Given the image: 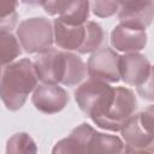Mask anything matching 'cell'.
Here are the masks:
<instances>
[{"label": "cell", "instance_id": "cell-1", "mask_svg": "<svg viewBox=\"0 0 154 154\" xmlns=\"http://www.w3.org/2000/svg\"><path fill=\"white\" fill-rule=\"evenodd\" d=\"M37 85V76L34 63L30 59H20L7 65L0 78V99L10 111L20 109L29 94Z\"/></svg>", "mask_w": 154, "mask_h": 154}, {"label": "cell", "instance_id": "cell-2", "mask_svg": "<svg viewBox=\"0 0 154 154\" xmlns=\"http://www.w3.org/2000/svg\"><path fill=\"white\" fill-rule=\"evenodd\" d=\"M113 94L114 88L108 83L89 78L76 89L75 100L79 109L96 124L107 113Z\"/></svg>", "mask_w": 154, "mask_h": 154}, {"label": "cell", "instance_id": "cell-3", "mask_svg": "<svg viewBox=\"0 0 154 154\" xmlns=\"http://www.w3.org/2000/svg\"><path fill=\"white\" fill-rule=\"evenodd\" d=\"M17 37L20 47L29 54L43 53L52 48L54 35L53 24L45 17H31L19 23Z\"/></svg>", "mask_w": 154, "mask_h": 154}, {"label": "cell", "instance_id": "cell-4", "mask_svg": "<svg viewBox=\"0 0 154 154\" xmlns=\"http://www.w3.org/2000/svg\"><path fill=\"white\" fill-rule=\"evenodd\" d=\"M137 108V100L134 91L125 87L114 88L113 100L101 120L96 125L103 130L119 131L123 123L134 114Z\"/></svg>", "mask_w": 154, "mask_h": 154}, {"label": "cell", "instance_id": "cell-5", "mask_svg": "<svg viewBox=\"0 0 154 154\" xmlns=\"http://www.w3.org/2000/svg\"><path fill=\"white\" fill-rule=\"evenodd\" d=\"M154 107L149 106L143 112L129 117L120 128L125 146L131 148H149L153 144Z\"/></svg>", "mask_w": 154, "mask_h": 154}, {"label": "cell", "instance_id": "cell-6", "mask_svg": "<svg viewBox=\"0 0 154 154\" xmlns=\"http://www.w3.org/2000/svg\"><path fill=\"white\" fill-rule=\"evenodd\" d=\"M67 65V52H61L51 48L47 52L40 53L35 61L34 69L43 84L63 83Z\"/></svg>", "mask_w": 154, "mask_h": 154}, {"label": "cell", "instance_id": "cell-7", "mask_svg": "<svg viewBox=\"0 0 154 154\" xmlns=\"http://www.w3.org/2000/svg\"><path fill=\"white\" fill-rule=\"evenodd\" d=\"M119 54L109 48L103 47L91 53L87 64V73L90 78L106 83H117L120 81L118 71Z\"/></svg>", "mask_w": 154, "mask_h": 154}, {"label": "cell", "instance_id": "cell-8", "mask_svg": "<svg viewBox=\"0 0 154 154\" xmlns=\"http://www.w3.org/2000/svg\"><path fill=\"white\" fill-rule=\"evenodd\" d=\"M40 5L49 16L58 14V19L67 25H83L88 22L90 2L83 0L75 1H42Z\"/></svg>", "mask_w": 154, "mask_h": 154}, {"label": "cell", "instance_id": "cell-9", "mask_svg": "<svg viewBox=\"0 0 154 154\" xmlns=\"http://www.w3.org/2000/svg\"><path fill=\"white\" fill-rule=\"evenodd\" d=\"M119 77L129 85L140 87L152 76V65L146 55L141 53H128L119 55Z\"/></svg>", "mask_w": 154, "mask_h": 154}, {"label": "cell", "instance_id": "cell-10", "mask_svg": "<svg viewBox=\"0 0 154 154\" xmlns=\"http://www.w3.org/2000/svg\"><path fill=\"white\" fill-rule=\"evenodd\" d=\"M154 14V2L152 0L119 1L118 18L122 24L143 30L152 24Z\"/></svg>", "mask_w": 154, "mask_h": 154}, {"label": "cell", "instance_id": "cell-11", "mask_svg": "<svg viewBox=\"0 0 154 154\" xmlns=\"http://www.w3.org/2000/svg\"><path fill=\"white\" fill-rule=\"evenodd\" d=\"M31 102L35 108L46 114L63 111L69 102L66 90L58 84H38L34 89Z\"/></svg>", "mask_w": 154, "mask_h": 154}, {"label": "cell", "instance_id": "cell-12", "mask_svg": "<svg viewBox=\"0 0 154 154\" xmlns=\"http://www.w3.org/2000/svg\"><path fill=\"white\" fill-rule=\"evenodd\" d=\"M111 45L124 54L138 53L147 45V32L119 23L111 31Z\"/></svg>", "mask_w": 154, "mask_h": 154}, {"label": "cell", "instance_id": "cell-13", "mask_svg": "<svg viewBox=\"0 0 154 154\" xmlns=\"http://www.w3.org/2000/svg\"><path fill=\"white\" fill-rule=\"evenodd\" d=\"M94 131L95 129L93 126L82 123L67 137L55 143L52 154H88V142Z\"/></svg>", "mask_w": 154, "mask_h": 154}, {"label": "cell", "instance_id": "cell-14", "mask_svg": "<svg viewBox=\"0 0 154 154\" xmlns=\"http://www.w3.org/2000/svg\"><path fill=\"white\" fill-rule=\"evenodd\" d=\"M84 24L83 25H67L58 18L53 22V35L55 45L66 51H78L84 41Z\"/></svg>", "mask_w": 154, "mask_h": 154}, {"label": "cell", "instance_id": "cell-15", "mask_svg": "<svg viewBox=\"0 0 154 154\" xmlns=\"http://www.w3.org/2000/svg\"><path fill=\"white\" fill-rule=\"evenodd\" d=\"M123 141L116 135L94 131L88 142V154H122Z\"/></svg>", "mask_w": 154, "mask_h": 154}, {"label": "cell", "instance_id": "cell-16", "mask_svg": "<svg viewBox=\"0 0 154 154\" xmlns=\"http://www.w3.org/2000/svg\"><path fill=\"white\" fill-rule=\"evenodd\" d=\"M84 41L77 52L79 54H87L99 51L105 40V31L102 26L96 22L88 20L87 23H84Z\"/></svg>", "mask_w": 154, "mask_h": 154}, {"label": "cell", "instance_id": "cell-17", "mask_svg": "<svg viewBox=\"0 0 154 154\" xmlns=\"http://www.w3.org/2000/svg\"><path fill=\"white\" fill-rule=\"evenodd\" d=\"M20 53L18 38L11 31L0 30V67L12 64Z\"/></svg>", "mask_w": 154, "mask_h": 154}, {"label": "cell", "instance_id": "cell-18", "mask_svg": "<svg viewBox=\"0 0 154 154\" xmlns=\"http://www.w3.org/2000/svg\"><path fill=\"white\" fill-rule=\"evenodd\" d=\"M85 75H87V65L81 59V57L71 52H67L66 72L61 84L66 87L77 85L84 79Z\"/></svg>", "mask_w": 154, "mask_h": 154}, {"label": "cell", "instance_id": "cell-19", "mask_svg": "<svg viewBox=\"0 0 154 154\" xmlns=\"http://www.w3.org/2000/svg\"><path fill=\"white\" fill-rule=\"evenodd\" d=\"M6 154H37V146L26 132H17L7 140Z\"/></svg>", "mask_w": 154, "mask_h": 154}, {"label": "cell", "instance_id": "cell-20", "mask_svg": "<svg viewBox=\"0 0 154 154\" xmlns=\"http://www.w3.org/2000/svg\"><path fill=\"white\" fill-rule=\"evenodd\" d=\"M17 5V1L0 0V30L12 31L14 29L18 19Z\"/></svg>", "mask_w": 154, "mask_h": 154}, {"label": "cell", "instance_id": "cell-21", "mask_svg": "<svg viewBox=\"0 0 154 154\" xmlns=\"http://www.w3.org/2000/svg\"><path fill=\"white\" fill-rule=\"evenodd\" d=\"M91 11L100 18H107L118 12L119 1H93L90 2Z\"/></svg>", "mask_w": 154, "mask_h": 154}, {"label": "cell", "instance_id": "cell-22", "mask_svg": "<svg viewBox=\"0 0 154 154\" xmlns=\"http://www.w3.org/2000/svg\"><path fill=\"white\" fill-rule=\"evenodd\" d=\"M122 154H154V153H153L152 147H149V148H131V147H128L124 144Z\"/></svg>", "mask_w": 154, "mask_h": 154}, {"label": "cell", "instance_id": "cell-23", "mask_svg": "<svg viewBox=\"0 0 154 154\" xmlns=\"http://www.w3.org/2000/svg\"><path fill=\"white\" fill-rule=\"evenodd\" d=\"M1 73H2V71H1V67H0V78H1Z\"/></svg>", "mask_w": 154, "mask_h": 154}]
</instances>
